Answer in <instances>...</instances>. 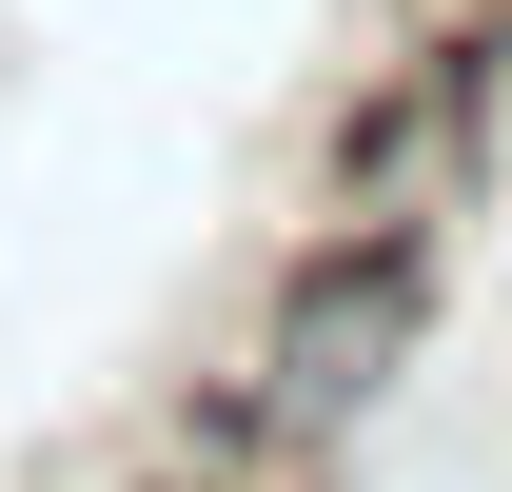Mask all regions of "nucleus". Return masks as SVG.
<instances>
[{"instance_id": "2", "label": "nucleus", "mask_w": 512, "mask_h": 492, "mask_svg": "<svg viewBox=\"0 0 512 492\" xmlns=\"http://www.w3.org/2000/svg\"><path fill=\"white\" fill-rule=\"evenodd\" d=\"M493 119H512V60H453V40H394L355 99L316 119V197L335 217H473V178H493Z\"/></svg>"}, {"instance_id": "1", "label": "nucleus", "mask_w": 512, "mask_h": 492, "mask_svg": "<svg viewBox=\"0 0 512 492\" xmlns=\"http://www.w3.org/2000/svg\"><path fill=\"white\" fill-rule=\"evenodd\" d=\"M434 315H453V237H434V217H316V237L256 276V315H237L217 374H237L296 453H355L375 394L434 355Z\"/></svg>"}]
</instances>
